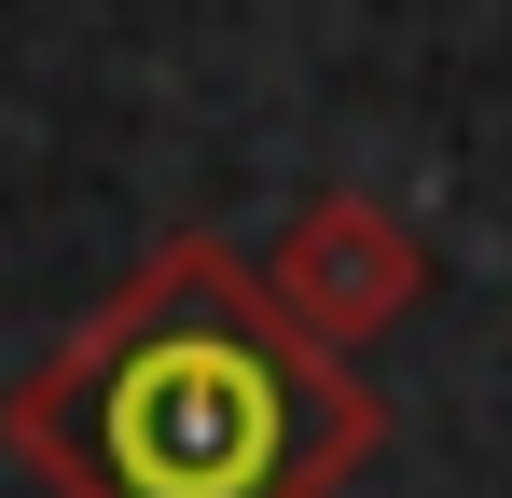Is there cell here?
<instances>
[{
    "mask_svg": "<svg viewBox=\"0 0 512 498\" xmlns=\"http://www.w3.org/2000/svg\"><path fill=\"white\" fill-rule=\"evenodd\" d=\"M0 443L56 498H333L388 443V402L277 319L263 263L180 222L84 332H56Z\"/></svg>",
    "mask_w": 512,
    "mask_h": 498,
    "instance_id": "6da1fadb",
    "label": "cell"
},
{
    "mask_svg": "<svg viewBox=\"0 0 512 498\" xmlns=\"http://www.w3.org/2000/svg\"><path fill=\"white\" fill-rule=\"evenodd\" d=\"M263 291H277V319L305 332V346L360 360L374 332L416 319L429 249H416V222H402L388 194H305V208L277 222V249H263Z\"/></svg>",
    "mask_w": 512,
    "mask_h": 498,
    "instance_id": "7a4b0ae2",
    "label": "cell"
}]
</instances>
